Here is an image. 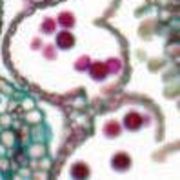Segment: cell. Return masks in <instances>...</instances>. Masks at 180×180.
<instances>
[{
	"label": "cell",
	"mask_w": 180,
	"mask_h": 180,
	"mask_svg": "<svg viewBox=\"0 0 180 180\" xmlns=\"http://www.w3.org/2000/svg\"><path fill=\"white\" fill-rule=\"evenodd\" d=\"M58 22H60L62 26H73V24H75V18L69 15V13H62V15L58 17Z\"/></svg>",
	"instance_id": "cell-6"
},
{
	"label": "cell",
	"mask_w": 180,
	"mask_h": 180,
	"mask_svg": "<svg viewBox=\"0 0 180 180\" xmlns=\"http://www.w3.org/2000/svg\"><path fill=\"white\" fill-rule=\"evenodd\" d=\"M91 73L95 78H102L104 75H106V66L104 64H95L93 67H91Z\"/></svg>",
	"instance_id": "cell-4"
},
{
	"label": "cell",
	"mask_w": 180,
	"mask_h": 180,
	"mask_svg": "<svg viewBox=\"0 0 180 180\" xmlns=\"http://www.w3.org/2000/svg\"><path fill=\"white\" fill-rule=\"evenodd\" d=\"M142 124V117L138 115V113H129L126 117V126L127 129H138Z\"/></svg>",
	"instance_id": "cell-3"
},
{
	"label": "cell",
	"mask_w": 180,
	"mask_h": 180,
	"mask_svg": "<svg viewBox=\"0 0 180 180\" xmlns=\"http://www.w3.org/2000/svg\"><path fill=\"white\" fill-rule=\"evenodd\" d=\"M129 164H131V160H129V157L124 155V153L115 155V158H113V168H115V169H127Z\"/></svg>",
	"instance_id": "cell-2"
},
{
	"label": "cell",
	"mask_w": 180,
	"mask_h": 180,
	"mask_svg": "<svg viewBox=\"0 0 180 180\" xmlns=\"http://www.w3.org/2000/svg\"><path fill=\"white\" fill-rule=\"evenodd\" d=\"M87 173H89V171H87V168H85L84 164H78V166H75L73 168V175L75 177H78V178H84Z\"/></svg>",
	"instance_id": "cell-5"
},
{
	"label": "cell",
	"mask_w": 180,
	"mask_h": 180,
	"mask_svg": "<svg viewBox=\"0 0 180 180\" xmlns=\"http://www.w3.org/2000/svg\"><path fill=\"white\" fill-rule=\"evenodd\" d=\"M118 131H120L118 124H109V126L106 127V133H109L111 137H113V135H118Z\"/></svg>",
	"instance_id": "cell-7"
},
{
	"label": "cell",
	"mask_w": 180,
	"mask_h": 180,
	"mask_svg": "<svg viewBox=\"0 0 180 180\" xmlns=\"http://www.w3.org/2000/svg\"><path fill=\"white\" fill-rule=\"evenodd\" d=\"M75 42V36L71 35V33H67V31H62V33H58V36H56V44L62 47V49H67V47H71Z\"/></svg>",
	"instance_id": "cell-1"
}]
</instances>
